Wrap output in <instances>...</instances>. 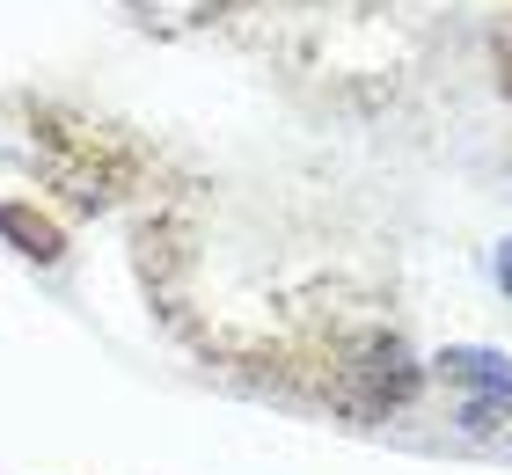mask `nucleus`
Here are the masks:
<instances>
[{"label":"nucleus","instance_id":"obj_1","mask_svg":"<svg viewBox=\"0 0 512 475\" xmlns=\"http://www.w3.org/2000/svg\"><path fill=\"white\" fill-rule=\"evenodd\" d=\"M505 417H512V380H505Z\"/></svg>","mask_w":512,"mask_h":475}]
</instances>
